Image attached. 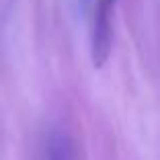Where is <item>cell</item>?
I'll use <instances>...</instances> for the list:
<instances>
[{
    "label": "cell",
    "instance_id": "1",
    "mask_svg": "<svg viewBox=\"0 0 160 160\" xmlns=\"http://www.w3.org/2000/svg\"><path fill=\"white\" fill-rule=\"evenodd\" d=\"M41 160H78L72 138L62 129L49 132V136L45 138V144H43Z\"/></svg>",
    "mask_w": 160,
    "mask_h": 160
},
{
    "label": "cell",
    "instance_id": "2",
    "mask_svg": "<svg viewBox=\"0 0 160 160\" xmlns=\"http://www.w3.org/2000/svg\"><path fill=\"white\" fill-rule=\"evenodd\" d=\"M105 2H107V4H111V6H115V2H117V0H105Z\"/></svg>",
    "mask_w": 160,
    "mask_h": 160
}]
</instances>
